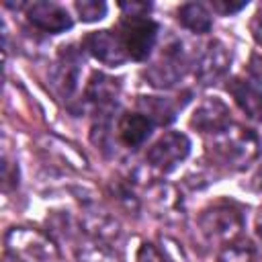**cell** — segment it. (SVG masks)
<instances>
[{"label":"cell","instance_id":"6da1fadb","mask_svg":"<svg viewBox=\"0 0 262 262\" xmlns=\"http://www.w3.org/2000/svg\"><path fill=\"white\" fill-rule=\"evenodd\" d=\"M209 154L215 164L227 170H246L260 156V137L248 127L231 123L225 131L213 137Z\"/></svg>","mask_w":262,"mask_h":262},{"label":"cell","instance_id":"7a4b0ae2","mask_svg":"<svg viewBox=\"0 0 262 262\" xmlns=\"http://www.w3.org/2000/svg\"><path fill=\"white\" fill-rule=\"evenodd\" d=\"M4 248L8 254L23 262H53L59 258L57 244L53 237L37 227L14 225L4 235Z\"/></svg>","mask_w":262,"mask_h":262},{"label":"cell","instance_id":"3957f363","mask_svg":"<svg viewBox=\"0 0 262 262\" xmlns=\"http://www.w3.org/2000/svg\"><path fill=\"white\" fill-rule=\"evenodd\" d=\"M199 229L209 244L227 246L239 239L244 229V215L237 207L229 203H217L201 211L199 215Z\"/></svg>","mask_w":262,"mask_h":262},{"label":"cell","instance_id":"277c9868","mask_svg":"<svg viewBox=\"0 0 262 262\" xmlns=\"http://www.w3.org/2000/svg\"><path fill=\"white\" fill-rule=\"evenodd\" d=\"M158 31V23L149 16H123L119 25V37L125 45L129 59H147L156 47Z\"/></svg>","mask_w":262,"mask_h":262},{"label":"cell","instance_id":"5b68a950","mask_svg":"<svg viewBox=\"0 0 262 262\" xmlns=\"http://www.w3.org/2000/svg\"><path fill=\"white\" fill-rule=\"evenodd\" d=\"M184 70H186V57L182 45L180 41H172L162 45L158 59L143 70V76L154 88H172L176 82H180Z\"/></svg>","mask_w":262,"mask_h":262},{"label":"cell","instance_id":"8992f818","mask_svg":"<svg viewBox=\"0 0 262 262\" xmlns=\"http://www.w3.org/2000/svg\"><path fill=\"white\" fill-rule=\"evenodd\" d=\"M188 154H190L188 135L180 133V131H166L158 141L151 143V147L145 154V160L154 170L168 174L180 162H184L188 158Z\"/></svg>","mask_w":262,"mask_h":262},{"label":"cell","instance_id":"52a82bcc","mask_svg":"<svg viewBox=\"0 0 262 262\" xmlns=\"http://www.w3.org/2000/svg\"><path fill=\"white\" fill-rule=\"evenodd\" d=\"M229 66H231L229 49L221 41L213 39L199 51L194 59V78L203 86H213L227 76Z\"/></svg>","mask_w":262,"mask_h":262},{"label":"cell","instance_id":"ba28073f","mask_svg":"<svg viewBox=\"0 0 262 262\" xmlns=\"http://www.w3.org/2000/svg\"><path fill=\"white\" fill-rule=\"evenodd\" d=\"M121 94V82L104 72H92L84 90L86 102L94 108L96 117H111L117 108Z\"/></svg>","mask_w":262,"mask_h":262},{"label":"cell","instance_id":"9c48e42d","mask_svg":"<svg viewBox=\"0 0 262 262\" xmlns=\"http://www.w3.org/2000/svg\"><path fill=\"white\" fill-rule=\"evenodd\" d=\"M188 125L203 135H219L231 125L229 106L217 96H205L192 111Z\"/></svg>","mask_w":262,"mask_h":262},{"label":"cell","instance_id":"30bf717a","mask_svg":"<svg viewBox=\"0 0 262 262\" xmlns=\"http://www.w3.org/2000/svg\"><path fill=\"white\" fill-rule=\"evenodd\" d=\"M145 205L151 211L154 217L162 219V221H178L184 213V205H182V194L178 192V188L170 182H154L145 188Z\"/></svg>","mask_w":262,"mask_h":262},{"label":"cell","instance_id":"8fae6325","mask_svg":"<svg viewBox=\"0 0 262 262\" xmlns=\"http://www.w3.org/2000/svg\"><path fill=\"white\" fill-rule=\"evenodd\" d=\"M82 45L94 59H98L100 63L111 66V68H117L129 59L125 45L119 37V31H111V29L92 31L84 37Z\"/></svg>","mask_w":262,"mask_h":262},{"label":"cell","instance_id":"7c38bea8","mask_svg":"<svg viewBox=\"0 0 262 262\" xmlns=\"http://www.w3.org/2000/svg\"><path fill=\"white\" fill-rule=\"evenodd\" d=\"M25 14H27V20L43 31V33H49V35H57V33H66L68 29H72V16L70 12L57 4V2H51V0H39V2H33L25 8Z\"/></svg>","mask_w":262,"mask_h":262},{"label":"cell","instance_id":"4fadbf2b","mask_svg":"<svg viewBox=\"0 0 262 262\" xmlns=\"http://www.w3.org/2000/svg\"><path fill=\"white\" fill-rule=\"evenodd\" d=\"M80 225L86 231L90 239H98L104 244H113L121 235V225L119 221L100 205L96 203H86L80 213Z\"/></svg>","mask_w":262,"mask_h":262},{"label":"cell","instance_id":"5bb4252c","mask_svg":"<svg viewBox=\"0 0 262 262\" xmlns=\"http://www.w3.org/2000/svg\"><path fill=\"white\" fill-rule=\"evenodd\" d=\"M80 55L72 47H63L59 51L57 61L51 68V86L59 94V98L70 100L78 88V76H80Z\"/></svg>","mask_w":262,"mask_h":262},{"label":"cell","instance_id":"9a60e30c","mask_svg":"<svg viewBox=\"0 0 262 262\" xmlns=\"http://www.w3.org/2000/svg\"><path fill=\"white\" fill-rule=\"evenodd\" d=\"M227 90L233 96L235 104L242 108V113H246L248 119L262 123V90L256 86V82L233 78L229 80Z\"/></svg>","mask_w":262,"mask_h":262},{"label":"cell","instance_id":"2e32d148","mask_svg":"<svg viewBox=\"0 0 262 262\" xmlns=\"http://www.w3.org/2000/svg\"><path fill=\"white\" fill-rule=\"evenodd\" d=\"M151 129H154V123L139 111L123 113L117 121V137L123 145H127L131 149L143 145L147 141V137L151 135Z\"/></svg>","mask_w":262,"mask_h":262},{"label":"cell","instance_id":"e0dca14e","mask_svg":"<svg viewBox=\"0 0 262 262\" xmlns=\"http://www.w3.org/2000/svg\"><path fill=\"white\" fill-rule=\"evenodd\" d=\"M137 108L154 125H170L178 113V106L170 98L162 96H137Z\"/></svg>","mask_w":262,"mask_h":262},{"label":"cell","instance_id":"ac0fdd59","mask_svg":"<svg viewBox=\"0 0 262 262\" xmlns=\"http://www.w3.org/2000/svg\"><path fill=\"white\" fill-rule=\"evenodd\" d=\"M39 147L41 151L51 158V156H59L61 162H66V166L70 168H86V158L84 154H80L72 143L59 139V137H53V135H43L39 139Z\"/></svg>","mask_w":262,"mask_h":262},{"label":"cell","instance_id":"d6986e66","mask_svg":"<svg viewBox=\"0 0 262 262\" xmlns=\"http://www.w3.org/2000/svg\"><path fill=\"white\" fill-rule=\"evenodd\" d=\"M176 14H178V16H176L178 23H180L184 29L196 33V35L209 33L211 27H213V16H211V12H209L203 4H199V2H186V4H182Z\"/></svg>","mask_w":262,"mask_h":262},{"label":"cell","instance_id":"ffe728a7","mask_svg":"<svg viewBox=\"0 0 262 262\" xmlns=\"http://www.w3.org/2000/svg\"><path fill=\"white\" fill-rule=\"evenodd\" d=\"M76 260L78 262H123L115 250L98 239H84L82 244H78L76 248Z\"/></svg>","mask_w":262,"mask_h":262},{"label":"cell","instance_id":"44dd1931","mask_svg":"<svg viewBox=\"0 0 262 262\" xmlns=\"http://www.w3.org/2000/svg\"><path fill=\"white\" fill-rule=\"evenodd\" d=\"M108 192H111L113 201H115L121 209H125L129 215H137V213H139L141 201H139V196L135 194L133 186H131L127 180H123V178L113 180L111 186H108Z\"/></svg>","mask_w":262,"mask_h":262},{"label":"cell","instance_id":"7402d4cb","mask_svg":"<svg viewBox=\"0 0 262 262\" xmlns=\"http://www.w3.org/2000/svg\"><path fill=\"white\" fill-rule=\"evenodd\" d=\"M217 262H256V250L248 239H235L221 248Z\"/></svg>","mask_w":262,"mask_h":262},{"label":"cell","instance_id":"603a6c76","mask_svg":"<svg viewBox=\"0 0 262 262\" xmlns=\"http://www.w3.org/2000/svg\"><path fill=\"white\" fill-rule=\"evenodd\" d=\"M76 10H78V16L82 23H96V20L104 18L106 4L102 0H78Z\"/></svg>","mask_w":262,"mask_h":262},{"label":"cell","instance_id":"cb8c5ba5","mask_svg":"<svg viewBox=\"0 0 262 262\" xmlns=\"http://www.w3.org/2000/svg\"><path fill=\"white\" fill-rule=\"evenodd\" d=\"M135 262H170L168 256L151 242H143L135 254Z\"/></svg>","mask_w":262,"mask_h":262},{"label":"cell","instance_id":"d4e9b609","mask_svg":"<svg viewBox=\"0 0 262 262\" xmlns=\"http://www.w3.org/2000/svg\"><path fill=\"white\" fill-rule=\"evenodd\" d=\"M16 186H18V166L4 156L2 158V188L8 192Z\"/></svg>","mask_w":262,"mask_h":262},{"label":"cell","instance_id":"484cf974","mask_svg":"<svg viewBox=\"0 0 262 262\" xmlns=\"http://www.w3.org/2000/svg\"><path fill=\"white\" fill-rule=\"evenodd\" d=\"M248 74L256 80V82H262V47H256L250 55V61H248Z\"/></svg>","mask_w":262,"mask_h":262},{"label":"cell","instance_id":"4316f807","mask_svg":"<svg viewBox=\"0 0 262 262\" xmlns=\"http://www.w3.org/2000/svg\"><path fill=\"white\" fill-rule=\"evenodd\" d=\"M149 4L145 2H121V10H123V16H147L149 12Z\"/></svg>","mask_w":262,"mask_h":262},{"label":"cell","instance_id":"83f0119b","mask_svg":"<svg viewBox=\"0 0 262 262\" xmlns=\"http://www.w3.org/2000/svg\"><path fill=\"white\" fill-rule=\"evenodd\" d=\"M211 4H213V10H217L221 14H233L248 6V2H225V0H215Z\"/></svg>","mask_w":262,"mask_h":262},{"label":"cell","instance_id":"f1b7e54d","mask_svg":"<svg viewBox=\"0 0 262 262\" xmlns=\"http://www.w3.org/2000/svg\"><path fill=\"white\" fill-rule=\"evenodd\" d=\"M250 31H252V37H254V41L258 43V47H262V8L252 16V20H250Z\"/></svg>","mask_w":262,"mask_h":262},{"label":"cell","instance_id":"f546056e","mask_svg":"<svg viewBox=\"0 0 262 262\" xmlns=\"http://www.w3.org/2000/svg\"><path fill=\"white\" fill-rule=\"evenodd\" d=\"M256 235H258L260 246H262V217H258V221H256Z\"/></svg>","mask_w":262,"mask_h":262},{"label":"cell","instance_id":"4dcf8cb0","mask_svg":"<svg viewBox=\"0 0 262 262\" xmlns=\"http://www.w3.org/2000/svg\"><path fill=\"white\" fill-rule=\"evenodd\" d=\"M2 262H23V260H20V258H16V256H12V254H8V252H4Z\"/></svg>","mask_w":262,"mask_h":262}]
</instances>
